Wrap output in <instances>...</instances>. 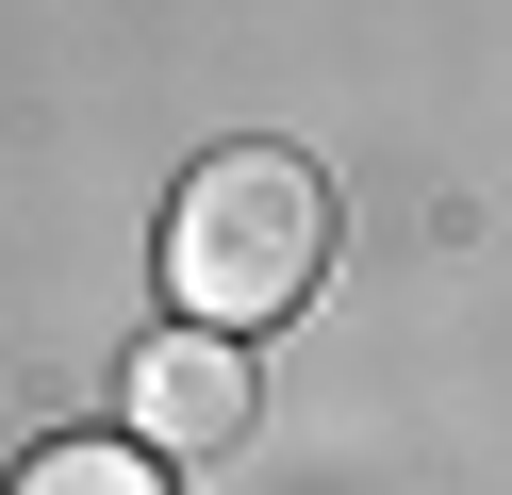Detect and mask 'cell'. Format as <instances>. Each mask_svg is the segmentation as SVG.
Listing matches in <instances>:
<instances>
[{
  "label": "cell",
  "mask_w": 512,
  "mask_h": 495,
  "mask_svg": "<svg viewBox=\"0 0 512 495\" xmlns=\"http://www.w3.org/2000/svg\"><path fill=\"white\" fill-rule=\"evenodd\" d=\"M116 413H133L149 462H199V446H248V429H265V380H248L232 330H149L133 380H116Z\"/></svg>",
  "instance_id": "2"
},
{
  "label": "cell",
  "mask_w": 512,
  "mask_h": 495,
  "mask_svg": "<svg viewBox=\"0 0 512 495\" xmlns=\"http://www.w3.org/2000/svg\"><path fill=\"white\" fill-rule=\"evenodd\" d=\"M331 281V182H314L298 149H215V165H182V198H166V297H182V330H281L298 297Z\"/></svg>",
  "instance_id": "1"
},
{
  "label": "cell",
  "mask_w": 512,
  "mask_h": 495,
  "mask_svg": "<svg viewBox=\"0 0 512 495\" xmlns=\"http://www.w3.org/2000/svg\"><path fill=\"white\" fill-rule=\"evenodd\" d=\"M17 495H166V462H149L133 429H67V446L17 462Z\"/></svg>",
  "instance_id": "3"
}]
</instances>
